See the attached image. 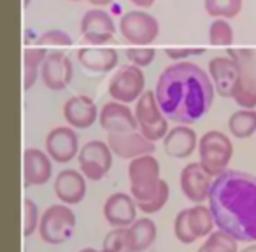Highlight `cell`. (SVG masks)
I'll list each match as a JSON object with an SVG mask.
<instances>
[{"mask_svg": "<svg viewBox=\"0 0 256 252\" xmlns=\"http://www.w3.org/2000/svg\"><path fill=\"white\" fill-rule=\"evenodd\" d=\"M154 93L168 121L193 124L209 112L216 88L210 75L198 65L179 61L162 72Z\"/></svg>", "mask_w": 256, "mask_h": 252, "instance_id": "cell-1", "label": "cell"}, {"mask_svg": "<svg viewBox=\"0 0 256 252\" xmlns=\"http://www.w3.org/2000/svg\"><path fill=\"white\" fill-rule=\"evenodd\" d=\"M207 202L220 230L238 242H256V175L223 172L214 179Z\"/></svg>", "mask_w": 256, "mask_h": 252, "instance_id": "cell-2", "label": "cell"}, {"mask_svg": "<svg viewBox=\"0 0 256 252\" xmlns=\"http://www.w3.org/2000/svg\"><path fill=\"white\" fill-rule=\"evenodd\" d=\"M128 181H130V195L137 203H146L156 195L160 189V163L153 154L139 156L130 160L128 165Z\"/></svg>", "mask_w": 256, "mask_h": 252, "instance_id": "cell-3", "label": "cell"}, {"mask_svg": "<svg viewBox=\"0 0 256 252\" xmlns=\"http://www.w3.org/2000/svg\"><path fill=\"white\" fill-rule=\"evenodd\" d=\"M216 221L209 205L195 203L190 209H182L174 219V235L181 244H195L198 238H207L214 231Z\"/></svg>", "mask_w": 256, "mask_h": 252, "instance_id": "cell-4", "label": "cell"}, {"mask_svg": "<svg viewBox=\"0 0 256 252\" xmlns=\"http://www.w3.org/2000/svg\"><path fill=\"white\" fill-rule=\"evenodd\" d=\"M234 156V144L220 130H210L204 133L198 140V158L209 174L214 177L228 170V165Z\"/></svg>", "mask_w": 256, "mask_h": 252, "instance_id": "cell-5", "label": "cell"}, {"mask_svg": "<svg viewBox=\"0 0 256 252\" xmlns=\"http://www.w3.org/2000/svg\"><path fill=\"white\" fill-rule=\"evenodd\" d=\"M136 117L139 123V132L146 135L154 144L158 140H164L168 133V117L162 110L158 103L156 93L144 91L136 103Z\"/></svg>", "mask_w": 256, "mask_h": 252, "instance_id": "cell-6", "label": "cell"}, {"mask_svg": "<svg viewBox=\"0 0 256 252\" xmlns=\"http://www.w3.org/2000/svg\"><path fill=\"white\" fill-rule=\"evenodd\" d=\"M76 228V214L70 205H51L42 212L39 235L50 245H60L70 240Z\"/></svg>", "mask_w": 256, "mask_h": 252, "instance_id": "cell-7", "label": "cell"}, {"mask_svg": "<svg viewBox=\"0 0 256 252\" xmlns=\"http://www.w3.org/2000/svg\"><path fill=\"white\" fill-rule=\"evenodd\" d=\"M112 156L109 144L104 140H90L81 147L78 154L79 168L88 181L98 182L112 168Z\"/></svg>", "mask_w": 256, "mask_h": 252, "instance_id": "cell-8", "label": "cell"}, {"mask_svg": "<svg viewBox=\"0 0 256 252\" xmlns=\"http://www.w3.org/2000/svg\"><path fill=\"white\" fill-rule=\"evenodd\" d=\"M120 32L126 42L148 46L156 40L160 33V23L154 16L144 11H130L121 16Z\"/></svg>", "mask_w": 256, "mask_h": 252, "instance_id": "cell-9", "label": "cell"}, {"mask_svg": "<svg viewBox=\"0 0 256 252\" xmlns=\"http://www.w3.org/2000/svg\"><path fill=\"white\" fill-rule=\"evenodd\" d=\"M146 88V77L140 67L124 65L112 75L109 82V95L116 102L132 103L140 98Z\"/></svg>", "mask_w": 256, "mask_h": 252, "instance_id": "cell-10", "label": "cell"}, {"mask_svg": "<svg viewBox=\"0 0 256 252\" xmlns=\"http://www.w3.org/2000/svg\"><path fill=\"white\" fill-rule=\"evenodd\" d=\"M209 75L216 93L223 98H232L242 81V67L237 60L228 56H216L209 61Z\"/></svg>", "mask_w": 256, "mask_h": 252, "instance_id": "cell-11", "label": "cell"}, {"mask_svg": "<svg viewBox=\"0 0 256 252\" xmlns=\"http://www.w3.org/2000/svg\"><path fill=\"white\" fill-rule=\"evenodd\" d=\"M214 175L204 168L200 161L195 163H188L181 170L179 175V184H181V191L186 198L192 203H204L209 200L210 188H212Z\"/></svg>", "mask_w": 256, "mask_h": 252, "instance_id": "cell-12", "label": "cell"}, {"mask_svg": "<svg viewBox=\"0 0 256 252\" xmlns=\"http://www.w3.org/2000/svg\"><path fill=\"white\" fill-rule=\"evenodd\" d=\"M107 144L114 156L121 160H136L139 156L153 154L156 149V144L142 135L139 130L126 133H107Z\"/></svg>", "mask_w": 256, "mask_h": 252, "instance_id": "cell-13", "label": "cell"}, {"mask_svg": "<svg viewBox=\"0 0 256 252\" xmlns=\"http://www.w3.org/2000/svg\"><path fill=\"white\" fill-rule=\"evenodd\" d=\"M74 75L72 61L64 51H50L40 68V79L48 89L62 91L68 86Z\"/></svg>", "mask_w": 256, "mask_h": 252, "instance_id": "cell-14", "label": "cell"}, {"mask_svg": "<svg viewBox=\"0 0 256 252\" xmlns=\"http://www.w3.org/2000/svg\"><path fill=\"white\" fill-rule=\"evenodd\" d=\"M79 137L72 126H56L46 137V153L56 163H68L79 154Z\"/></svg>", "mask_w": 256, "mask_h": 252, "instance_id": "cell-15", "label": "cell"}, {"mask_svg": "<svg viewBox=\"0 0 256 252\" xmlns=\"http://www.w3.org/2000/svg\"><path fill=\"white\" fill-rule=\"evenodd\" d=\"M98 123L107 133H126L139 130V123L134 110L128 109V103L123 102H107L100 109Z\"/></svg>", "mask_w": 256, "mask_h": 252, "instance_id": "cell-16", "label": "cell"}, {"mask_svg": "<svg viewBox=\"0 0 256 252\" xmlns=\"http://www.w3.org/2000/svg\"><path fill=\"white\" fill-rule=\"evenodd\" d=\"M53 175V160L46 151L28 147L23 153V186L36 188L50 182Z\"/></svg>", "mask_w": 256, "mask_h": 252, "instance_id": "cell-17", "label": "cell"}, {"mask_svg": "<svg viewBox=\"0 0 256 252\" xmlns=\"http://www.w3.org/2000/svg\"><path fill=\"white\" fill-rule=\"evenodd\" d=\"M104 217L112 228H128L137 219L139 207L132 195L114 193L104 203Z\"/></svg>", "mask_w": 256, "mask_h": 252, "instance_id": "cell-18", "label": "cell"}, {"mask_svg": "<svg viewBox=\"0 0 256 252\" xmlns=\"http://www.w3.org/2000/svg\"><path fill=\"white\" fill-rule=\"evenodd\" d=\"M116 33V25L109 12L102 9H90L81 19V35L92 44L109 42Z\"/></svg>", "mask_w": 256, "mask_h": 252, "instance_id": "cell-19", "label": "cell"}, {"mask_svg": "<svg viewBox=\"0 0 256 252\" xmlns=\"http://www.w3.org/2000/svg\"><path fill=\"white\" fill-rule=\"evenodd\" d=\"M54 195L58 196L62 203L65 205H78L84 200L88 186H86V177L79 170H62L54 179Z\"/></svg>", "mask_w": 256, "mask_h": 252, "instance_id": "cell-20", "label": "cell"}, {"mask_svg": "<svg viewBox=\"0 0 256 252\" xmlns=\"http://www.w3.org/2000/svg\"><path fill=\"white\" fill-rule=\"evenodd\" d=\"M100 112L96 109L95 102L86 95L72 96L64 105V117L68 126L78 130H86L95 124Z\"/></svg>", "mask_w": 256, "mask_h": 252, "instance_id": "cell-21", "label": "cell"}, {"mask_svg": "<svg viewBox=\"0 0 256 252\" xmlns=\"http://www.w3.org/2000/svg\"><path fill=\"white\" fill-rule=\"evenodd\" d=\"M198 140L196 133L193 128H190L188 124H179L168 130V133L164 139V149L170 158L176 160H182V158H190L195 149L198 147Z\"/></svg>", "mask_w": 256, "mask_h": 252, "instance_id": "cell-22", "label": "cell"}, {"mask_svg": "<svg viewBox=\"0 0 256 252\" xmlns=\"http://www.w3.org/2000/svg\"><path fill=\"white\" fill-rule=\"evenodd\" d=\"M78 60L84 68L92 72H109L118 65V51L112 47H81Z\"/></svg>", "mask_w": 256, "mask_h": 252, "instance_id": "cell-23", "label": "cell"}, {"mask_svg": "<svg viewBox=\"0 0 256 252\" xmlns=\"http://www.w3.org/2000/svg\"><path fill=\"white\" fill-rule=\"evenodd\" d=\"M50 51L46 47H26L23 51V89L28 91L34 88L36 81L40 75V68Z\"/></svg>", "mask_w": 256, "mask_h": 252, "instance_id": "cell-24", "label": "cell"}, {"mask_svg": "<svg viewBox=\"0 0 256 252\" xmlns=\"http://www.w3.org/2000/svg\"><path fill=\"white\" fill-rule=\"evenodd\" d=\"M130 235H132L134 242V252H144L153 245V242L156 240L158 228L154 224L153 219L150 217H140L136 219V223L132 226H128Z\"/></svg>", "mask_w": 256, "mask_h": 252, "instance_id": "cell-25", "label": "cell"}, {"mask_svg": "<svg viewBox=\"0 0 256 252\" xmlns=\"http://www.w3.org/2000/svg\"><path fill=\"white\" fill-rule=\"evenodd\" d=\"M228 130L235 139H249L256 133V110L240 109L228 119Z\"/></svg>", "mask_w": 256, "mask_h": 252, "instance_id": "cell-26", "label": "cell"}, {"mask_svg": "<svg viewBox=\"0 0 256 252\" xmlns=\"http://www.w3.org/2000/svg\"><path fill=\"white\" fill-rule=\"evenodd\" d=\"M102 249L109 252H134L130 230L128 228H112L104 238Z\"/></svg>", "mask_w": 256, "mask_h": 252, "instance_id": "cell-27", "label": "cell"}, {"mask_svg": "<svg viewBox=\"0 0 256 252\" xmlns=\"http://www.w3.org/2000/svg\"><path fill=\"white\" fill-rule=\"evenodd\" d=\"M206 252H238V240L223 230H214L204 242Z\"/></svg>", "mask_w": 256, "mask_h": 252, "instance_id": "cell-28", "label": "cell"}, {"mask_svg": "<svg viewBox=\"0 0 256 252\" xmlns=\"http://www.w3.org/2000/svg\"><path fill=\"white\" fill-rule=\"evenodd\" d=\"M204 7L212 18L232 19L240 14L242 0H204Z\"/></svg>", "mask_w": 256, "mask_h": 252, "instance_id": "cell-29", "label": "cell"}, {"mask_svg": "<svg viewBox=\"0 0 256 252\" xmlns=\"http://www.w3.org/2000/svg\"><path fill=\"white\" fill-rule=\"evenodd\" d=\"M240 109H254L256 107V81H252L249 75H242V81L238 88L235 89L234 96Z\"/></svg>", "mask_w": 256, "mask_h": 252, "instance_id": "cell-30", "label": "cell"}, {"mask_svg": "<svg viewBox=\"0 0 256 252\" xmlns=\"http://www.w3.org/2000/svg\"><path fill=\"white\" fill-rule=\"evenodd\" d=\"M209 42L212 46H230L234 42V28L228 19L216 18L209 26Z\"/></svg>", "mask_w": 256, "mask_h": 252, "instance_id": "cell-31", "label": "cell"}, {"mask_svg": "<svg viewBox=\"0 0 256 252\" xmlns=\"http://www.w3.org/2000/svg\"><path fill=\"white\" fill-rule=\"evenodd\" d=\"M40 212L37 203L32 198L23 200V237H32L36 231H39L40 226Z\"/></svg>", "mask_w": 256, "mask_h": 252, "instance_id": "cell-32", "label": "cell"}, {"mask_svg": "<svg viewBox=\"0 0 256 252\" xmlns=\"http://www.w3.org/2000/svg\"><path fill=\"white\" fill-rule=\"evenodd\" d=\"M168 198H170V188H168L167 182H165L164 179H162L160 189L156 191V195H154L153 198L150 200V202H146V203H137V207H139L140 212H144V214H148V216H150V214L160 212V210L164 209L165 205H167Z\"/></svg>", "mask_w": 256, "mask_h": 252, "instance_id": "cell-33", "label": "cell"}, {"mask_svg": "<svg viewBox=\"0 0 256 252\" xmlns=\"http://www.w3.org/2000/svg\"><path fill=\"white\" fill-rule=\"evenodd\" d=\"M126 58L132 61V65H137V67L144 68V67H150L151 63L154 61L156 58V51L153 47H128L126 49Z\"/></svg>", "mask_w": 256, "mask_h": 252, "instance_id": "cell-34", "label": "cell"}, {"mask_svg": "<svg viewBox=\"0 0 256 252\" xmlns=\"http://www.w3.org/2000/svg\"><path fill=\"white\" fill-rule=\"evenodd\" d=\"M39 46H72V37L64 30H48L39 37Z\"/></svg>", "mask_w": 256, "mask_h": 252, "instance_id": "cell-35", "label": "cell"}, {"mask_svg": "<svg viewBox=\"0 0 256 252\" xmlns=\"http://www.w3.org/2000/svg\"><path fill=\"white\" fill-rule=\"evenodd\" d=\"M204 53H206L204 47H167L165 49V54L172 60H184L188 56H196Z\"/></svg>", "mask_w": 256, "mask_h": 252, "instance_id": "cell-36", "label": "cell"}, {"mask_svg": "<svg viewBox=\"0 0 256 252\" xmlns=\"http://www.w3.org/2000/svg\"><path fill=\"white\" fill-rule=\"evenodd\" d=\"M134 5H137V7H140V9H148V7H151V5L156 2V0H130Z\"/></svg>", "mask_w": 256, "mask_h": 252, "instance_id": "cell-37", "label": "cell"}, {"mask_svg": "<svg viewBox=\"0 0 256 252\" xmlns=\"http://www.w3.org/2000/svg\"><path fill=\"white\" fill-rule=\"evenodd\" d=\"M90 4L95 5V7H106V5H109L112 0H88Z\"/></svg>", "mask_w": 256, "mask_h": 252, "instance_id": "cell-38", "label": "cell"}, {"mask_svg": "<svg viewBox=\"0 0 256 252\" xmlns=\"http://www.w3.org/2000/svg\"><path fill=\"white\" fill-rule=\"evenodd\" d=\"M240 252H256V244L249 245V247H246L244 251H240Z\"/></svg>", "mask_w": 256, "mask_h": 252, "instance_id": "cell-39", "label": "cell"}, {"mask_svg": "<svg viewBox=\"0 0 256 252\" xmlns=\"http://www.w3.org/2000/svg\"><path fill=\"white\" fill-rule=\"evenodd\" d=\"M79 252H102V251H96V249H93V247H86V249H82V251H79Z\"/></svg>", "mask_w": 256, "mask_h": 252, "instance_id": "cell-40", "label": "cell"}, {"mask_svg": "<svg viewBox=\"0 0 256 252\" xmlns=\"http://www.w3.org/2000/svg\"><path fill=\"white\" fill-rule=\"evenodd\" d=\"M30 2H32V0H23V7H28Z\"/></svg>", "mask_w": 256, "mask_h": 252, "instance_id": "cell-41", "label": "cell"}, {"mask_svg": "<svg viewBox=\"0 0 256 252\" xmlns=\"http://www.w3.org/2000/svg\"><path fill=\"white\" fill-rule=\"evenodd\" d=\"M196 252H206V251H204V247H200V249H198V251H196Z\"/></svg>", "mask_w": 256, "mask_h": 252, "instance_id": "cell-42", "label": "cell"}, {"mask_svg": "<svg viewBox=\"0 0 256 252\" xmlns=\"http://www.w3.org/2000/svg\"><path fill=\"white\" fill-rule=\"evenodd\" d=\"M70 2H81V0H70Z\"/></svg>", "mask_w": 256, "mask_h": 252, "instance_id": "cell-43", "label": "cell"}, {"mask_svg": "<svg viewBox=\"0 0 256 252\" xmlns=\"http://www.w3.org/2000/svg\"><path fill=\"white\" fill-rule=\"evenodd\" d=\"M102 252H109V251H104V249H102Z\"/></svg>", "mask_w": 256, "mask_h": 252, "instance_id": "cell-44", "label": "cell"}]
</instances>
